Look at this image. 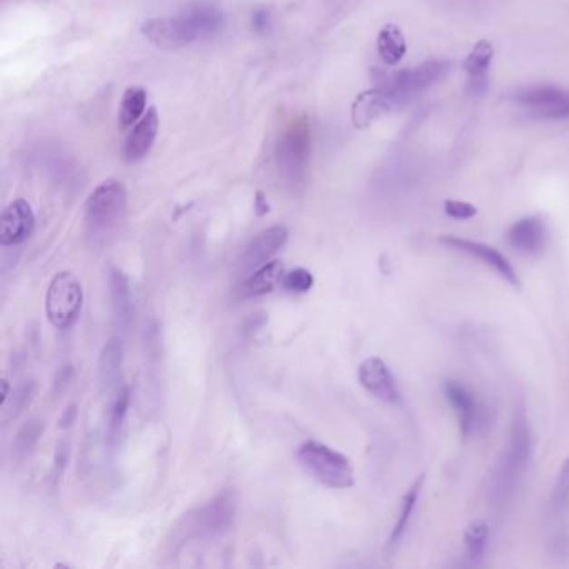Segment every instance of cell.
<instances>
[{"label": "cell", "mask_w": 569, "mask_h": 569, "mask_svg": "<svg viewBox=\"0 0 569 569\" xmlns=\"http://www.w3.org/2000/svg\"><path fill=\"white\" fill-rule=\"evenodd\" d=\"M551 515L555 517L566 516L569 513V458L559 469L556 483L553 486V493L549 499Z\"/></svg>", "instance_id": "f546056e"}, {"label": "cell", "mask_w": 569, "mask_h": 569, "mask_svg": "<svg viewBox=\"0 0 569 569\" xmlns=\"http://www.w3.org/2000/svg\"><path fill=\"white\" fill-rule=\"evenodd\" d=\"M439 241L453 251L468 254L471 257L479 259L481 263L491 267L496 275H499L501 279H505L507 284L513 285L515 289L521 287V281H519V275H517L515 265L509 263V259L505 254L499 253L493 246L479 243V241H471V239H464V237H456V236H443V237H439Z\"/></svg>", "instance_id": "30bf717a"}, {"label": "cell", "mask_w": 569, "mask_h": 569, "mask_svg": "<svg viewBox=\"0 0 569 569\" xmlns=\"http://www.w3.org/2000/svg\"><path fill=\"white\" fill-rule=\"evenodd\" d=\"M358 380L361 386L376 400L400 406L402 400L400 386L392 376L390 366L381 358L364 359L358 368Z\"/></svg>", "instance_id": "8fae6325"}, {"label": "cell", "mask_w": 569, "mask_h": 569, "mask_svg": "<svg viewBox=\"0 0 569 569\" xmlns=\"http://www.w3.org/2000/svg\"><path fill=\"white\" fill-rule=\"evenodd\" d=\"M126 211V186L121 180H104L85 200V227L89 236L97 239L116 231Z\"/></svg>", "instance_id": "7a4b0ae2"}, {"label": "cell", "mask_w": 569, "mask_h": 569, "mask_svg": "<svg viewBox=\"0 0 569 569\" xmlns=\"http://www.w3.org/2000/svg\"><path fill=\"white\" fill-rule=\"evenodd\" d=\"M11 394L12 388L11 384H9V381L2 380V382H0V396H2V398H0V402H2V408L7 404V400L11 398Z\"/></svg>", "instance_id": "f35d334b"}, {"label": "cell", "mask_w": 569, "mask_h": 569, "mask_svg": "<svg viewBox=\"0 0 569 569\" xmlns=\"http://www.w3.org/2000/svg\"><path fill=\"white\" fill-rule=\"evenodd\" d=\"M289 232L284 226H273L264 229L254 237L251 244L246 247L243 257L239 261V271L251 275L256 269L269 263L275 254L279 253L287 243Z\"/></svg>", "instance_id": "9a60e30c"}, {"label": "cell", "mask_w": 569, "mask_h": 569, "mask_svg": "<svg viewBox=\"0 0 569 569\" xmlns=\"http://www.w3.org/2000/svg\"><path fill=\"white\" fill-rule=\"evenodd\" d=\"M237 506V493L232 487L224 489L216 497H212L209 503L188 515L184 521V531L192 538H219L234 525Z\"/></svg>", "instance_id": "5b68a950"}, {"label": "cell", "mask_w": 569, "mask_h": 569, "mask_svg": "<svg viewBox=\"0 0 569 569\" xmlns=\"http://www.w3.org/2000/svg\"><path fill=\"white\" fill-rule=\"evenodd\" d=\"M378 53L381 59L388 65H396L406 53V41L404 35L396 25L382 27L378 35Z\"/></svg>", "instance_id": "d4e9b609"}, {"label": "cell", "mask_w": 569, "mask_h": 569, "mask_svg": "<svg viewBox=\"0 0 569 569\" xmlns=\"http://www.w3.org/2000/svg\"><path fill=\"white\" fill-rule=\"evenodd\" d=\"M493 45L487 41L476 43L473 51L464 61L468 74V92L471 95L485 94L489 81V67L493 61Z\"/></svg>", "instance_id": "ac0fdd59"}, {"label": "cell", "mask_w": 569, "mask_h": 569, "mask_svg": "<svg viewBox=\"0 0 569 569\" xmlns=\"http://www.w3.org/2000/svg\"><path fill=\"white\" fill-rule=\"evenodd\" d=\"M35 391H37V384L34 380L24 381L15 390H12L11 398L4 406V421L7 422L19 418L35 398Z\"/></svg>", "instance_id": "f1b7e54d"}, {"label": "cell", "mask_w": 569, "mask_h": 569, "mask_svg": "<svg viewBox=\"0 0 569 569\" xmlns=\"http://www.w3.org/2000/svg\"><path fill=\"white\" fill-rule=\"evenodd\" d=\"M513 102L536 119L561 121L569 117V92L553 85H531L517 89Z\"/></svg>", "instance_id": "ba28073f"}, {"label": "cell", "mask_w": 569, "mask_h": 569, "mask_svg": "<svg viewBox=\"0 0 569 569\" xmlns=\"http://www.w3.org/2000/svg\"><path fill=\"white\" fill-rule=\"evenodd\" d=\"M109 294H111V306L114 313L116 324L122 333H129L134 319V303H132V293L127 275L112 267L109 273Z\"/></svg>", "instance_id": "e0dca14e"}, {"label": "cell", "mask_w": 569, "mask_h": 569, "mask_svg": "<svg viewBox=\"0 0 569 569\" xmlns=\"http://www.w3.org/2000/svg\"><path fill=\"white\" fill-rule=\"evenodd\" d=\"M253 27L257 32H267L271 29V17L267 12L259 11L254 14Z\"/></svg>", "instance_id": "e575fe53"}, {"label": "cell", "mask_w": 569, "mask_h": 569, "mask_svg": "<svg viewBox=\"0 0 569 569\" xmlns=\"http://www.w3.org/2000/svg\"><path fill=\"white\" fill-rule=\"evenodd\" d=\"M444 212L456 221H468V219H473L477 209H476L473 204L469 202H464V200L448 199L444 202Z\"/></svg>", "instance_id": "1f68e13d"}, {"label": "cell", "mask_w": 569, "mask_h": 569, "mask_svg": "<svg viewBox=\"0 0 569 569\" xmlns=\"http://www.w3.org/2000/svg\"><path fill=\"white\" fill-rule=\"evenodd\" d=\"M297 461L321 485L331 489L354 486V469L344 454L317 441H307L297 449Z\"/></svg>", "instance_id": "3957f363"}, {"label": "cell", "mask_w": 569, "mask_h": 569, "mask_svg": "<svg viewBox=\"0 0 569 569\" xmlns=\"http://www.w3.org/2000/svg\"><path fill=\"white\" fill-rule=\"evenodd\" d=\"M487 541H489V526L485 519L471 521L464 531V546H466L468 558L473 563L481 561L487 548Z\"/></svg>", "instance_id": "4316f807"}, {"label": "cell", "mask_w": 569, "mask_h": 569, "mask_svg": "<svg viewBox=\"0 0 569 569\" xmlns=\"http://www.w3.org/2000/svg\"><path fill=\"white\" fill-rule=\"evenodd\" d=\"M388 109H391L390 104L381 89L362 92L352 104V122L359 129L370 126L376 117H380Z\"/></svg>", "instance_id": "7402d4cb"}, {"label": "cell", "mask_w": 569, "mask_h": 569, "mask_svg": "<svg viewBox=\"0 0 569 569\" xmlns=\"http://www.w3.org/2000/svg\"><path fill=\"white\" fill-rule=\"evenodd\" d=\"M422 485H424V475H420L416 477V481L412 483L411 487L408 489V493L402 497L400 517H398L396 525H394L392 531H391L390 539H388V548H396V546L400 545L402 536H404L406 529L410 526L412 513H414L416 505H418V499H420V495H421Z\"/></svg>", "instance_id": "603a6c76"}, {"label": "cell", "mask_w": 569, "mask_h": 569, "mask_svg": "<svg viewBox=\"0 0 569 569\" xmlns=\"http://www.w3.org/2000/svg\"><path fill=\"white\" fill-rule=\"evenodd\" d=\"M146 104H148V92L142 87H129L121 106H119V127L126 130L129 127L138 124L142 116L146 114Z\"/></svg>", "instance_id": "cb8c5ba5"}, {"label": "cell", "mask_w": 569, "mask_h": 569, "mask_svg": "<svg viewBox=\"0 0 569 569\" xmlns=\"http://www.w3.org/2000/svg\"><path fill=\"white\" fill-rule=\"evenodd\" d=\"M142 34L146 35L149 43L166 51L182 49L189 43H196V37L190 31L184 14H180L178 17H164V19H152L146 22L142 25Z\"/></svg>", "instance_id": "4fadbf2b"}, {"label": "cell", "mask_w": 569, "mask_h": 569, "mask_svg": "<svg viewBox=\"0 0 569 569\" xmlns=\"http://www.w3.org/2000/svg\"><path fill=\"white\" fill-rule=\"evenodd\" d=\"M281 285L285 293L291 294H306L314 285V275L304 267H297L283 275Z\"/></svg>", "instance_id": "4dcf8cb0"}, {"label": "cell", "mask_w": 569, "mask_h": 569, "mask_svg": "<svg viewBox=\"0 0 569 569\" xmlns=\"http://www.w3.org/2000/svg\"><path fill=\"white\" fill-rule=\"evenodd\" d=\"M443 392L458 418L464 439L481 436L489 429L491 408L475 391L468 388L461 381L448 380L443 382Z\"/></svg>", "instance_id": "8992f818"}, {"label": "cell", "mask_w": 569, "mask_h": 569, "mask_svg": "<svg viewBox=\"0 0 569 569\" xmlns=\"http://www.w3.org/2000/svg\"><path fill=\"white\" fill-rule=\"evenodd\" d=\"M69 459V451H67V444H61L57 453H55V459H53V466L57 469V477L63 475V469H65V464Z\"/></svg>", "instance_id": "d590c367"}, {"label": "cell", "mask_w": 569, "mask_h": 569, "mask_svg": "<svg viewBox=\"0 0 569 569\" xmlns=\"http://www.w3.org/2000/svg\"><path fill=\"white\" fill-rule=\"evenodd\" d=\"M196 41L216 37L224 27V14L211 5H198L184 12Z\"/></svg>", "instance_id": "44dd1931"}, {"label": "cell", "mask_w": 569, "mask_h": 569, "mask_svg": "<svg viewBox=\"0 0 569 569\" xmlns=\"http://www.w3.org/2000/svg\"><path fill=\"white\" fill-rule=\"evenodd\" d=\"M130 390L129 386H122L121 390H117V396L112 406H111V412H109V441L111 444L119 443L121 439V432L124 428V421H126L127 412H129V406H130Z\"/></svg>", "instance_id": "83f0119b"}, {"label": "cell", "mask_w": 569, "mask_h": 569, "mask_svg": "<svg viewBox=\"0 0 569 569\" xmlns=\"http://www.w3.org/2000/svg\"><path fill=\"white\" fill-rule=\"evenodd\" d=\"M309 127L306 122H297L289 127L277 146V162L287 179L297 182L304 176L309 159Z\"/></svg>", "instance_id": "9c48e42d"}, {"label": "cell", "mask_w": 569, "mask_h": 569, "mask_svg": "<svg viewBox=\"0 0 569 569\" xmlns=\"http://www.w3.org/2000/svg\"><path fill=\"white\" fill-rule=\"evenodd\" d=\"M75 420H77V404H71L65 411L63 412V416L59 418V426L63 428V429H67V428H71L72 424H74Z\"/></svg>", "instance_id": "8d00e7d4"}, {"label": "cell", "mask_w": 569, "mask_h": 569, "mask_svg": "<svg viewBox=\"0 0 569 569\" xmlns=\"http://www.w3.org/2000/svg\"><path fill=\"white\" fill-rule=\"evenodd\" d=\"M159 130V114L156 107H149L148 112L142 116L124 144V158L127 162H139L148 156L156 142Z\"/></svg>", "instance_id": "2e32d148"}, {"label": "cell", "mask_w": 569, "mask_h": 569, "mask_svg": "<svg viewBox=\"0 0 569 569\" xmlns=\"http://www.w3.org/2000/svg\"><path fill=\"white\" fill-rule=\"evenodd\" d=\"M284 267L279 261L264 264L263 267L256 269L237 289L239 299H253L261 295L269 294L275 289V285L283 281Z\"/></svg>", "instance_id": "d6986e66"}, {"label": "cell", "mask_w": 569, "mask_h": 569, "mask_svg": "<svg viewBox=\"0 0 569 569\" xmlns=\"http://www.w3.org/2000/svg\"><path fill=\"white\" fill-rule=\"evenodd\" d=\"M72 380H74V370H72V366H63V370L57 372L55 380H53V394L59 398L63 391L69 388V384L72 382Z\"/></svg>", "instance_id": "836d02e7"}, {"label": "cell", "mask_w": 569, "mask_h": 569, "mask_svg": "<svg viewBox=\"0 0 569 569\" xmlns=\"http://www.w3.org/2000/svg\"><path fill=\"white\" fill-rule=\"evenodd\" d=\"M84 306V289L77 275L61 271L53 275L45 293V314L59 331H69L81 316Z\"/></svg>", "instance_id": "277c9868"}, {"label": "cell", "mask_w": 569, "mask_h": 569, "mask_svg": "<svg viewBox=\"0 0 569 569\" xmlns=\"http://www.w3.org/2000/svg\"><path fill=\"white\" fill-rule=\"evenodd\" d=\"M254 209H256V214H257V216H264V214H267V212H269V204H267V199H265L263 190H257V194H256Z\"/></svg>", "instance_id": "74e56055"}, {"label": "cell", "mask_w": 569, "mask_h": 569, "mask_svg": "<svg viewBox=\"0 0 569 569\" xmlns=\"http://www.w3.org/2000/svg\"><path fill=\"white\" fill-rule=\"evenodd\" d=\"M43 434V422L41 420H31L22 426L15 434L14 443H12V456L17 461H24L29 458L37 443L41 441Z\"/></svg>", "instance_id": "484cf974"}, {"label": "cell", "mask_w": 569, "mask_h": 569, "mask_svg": "<svg viewBox=\"0 0 569 569\" xmlns=\"http://www.w3.org/2000/svg\"><path fill=\"white\" fill-rule=\"evenodd\" d=\"M35 227V214L25 199L12 200L0 216V244L14 247L25 243Z\"/></svg>", "instance_id": "7c38bea8"}, {"label": "cell", "mask_w": 569, "mask_h": 569, "mask_svg": "<svg viewBox=\"0 0 569 569\" xmlns=\"http://www.w3.org/2000/svg\"><path fill=\"white\" fill-rule=\"evenodd\" d=\"M549 548H551V555L555 558H569V535L564 531H558L555 533V536L551 538L549 543Z\"/></svg>", "instance_id": "d6a6232c"}, {"label": "cell", "mask_w": 569, "mask_h": 569, "mask_svg": "<svg viewBox=\"0 0 569 569\" xmlns=\"http://www.w3.org/2000/svg\"><path fill=\"white\" fill-rule=\"evenodd\" d=\"M533 458V432L526 408L519 404L511 421L506 451L496 468L491 481V499L496 506H505L516 493Z\"/></svg>", "instance_id": "6da1fadb"}, {"label": "cell", "mask_w": 569, "mask_h": 569, "mask_svg": "<svg viewBox=\"0 0 569 569\" xmlns=\"http://www.w3.org/2000/svg\"><path fill=\"white\" fill-rule=\"evenodd\" d=\"M451 63L446 61H428L411 69H404L391 77L386 84L380 87L391 109L411 102L416 95L426 91L449 74Z\"/></svg>", "instance_id": "52a82bcc"}, {"label": "cell", "mask_w": 569, "mask_h": 569, "mask_svg": "<svg viewBox=\"0 0 569 569\" xmlns=\"http://www.w3.org/2000/svg\"><path fill=\"white\" fill-rule=\"evenodd\" d=\"M548 241V226L539 216H526L511 224L506 232L507 246L523 256H538L545 251Z\"/></svg>", "instance_id": "5bb4252c"}, {"label": "cell", "mask_w": 569, "mask_h": 569, "mask_svg": "<svg viewBox=\"0 0 569 569\" xmlns=\"http://www.w3.org/2000/svg\"><path fill=\"white\" fill-rule=\"evenodd\" d=\"M122 364H124V346L119 338L107 341L99 358V376L104 390H121L122 381Z\"/></svg>", "instance_id": "ffe728a7"}]
</instances>
